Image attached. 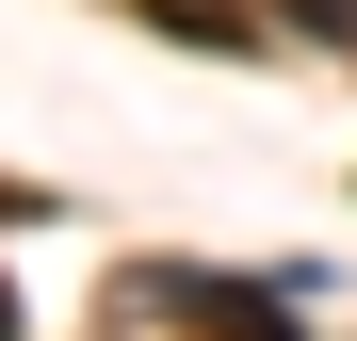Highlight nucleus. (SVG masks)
Here are the masks:
<instances>
[{
  "label": "nucleus",
  "mask_w": 357,
  "mask_h": 341,
  "mask_svg": "<svg viewBox=\"0 0 357 341\" xmlns=\"http://www.w3.org/2000/svg\"><path fill=\"white\" fill-rule=\"evenodd\" d=\"M276 17L309 33V49H357V0H276Z\"/></svg>",
  "instance_id": "obj_1"
},
{
  "label": "nucleus",
  "mask_w": 357,
  "mask_h": 341,
  "mask_svg": "<svg viewBox=\"0 0 357 341\" xmlns=\"http://www.w3.org/2000/svg\"><path fill=\"white\" fill-rule=\"evenodd\" d=\"M0 341H17V293H0Z\"/></svg>",
  "instance_id": "obj_2"
}]
</instances>
